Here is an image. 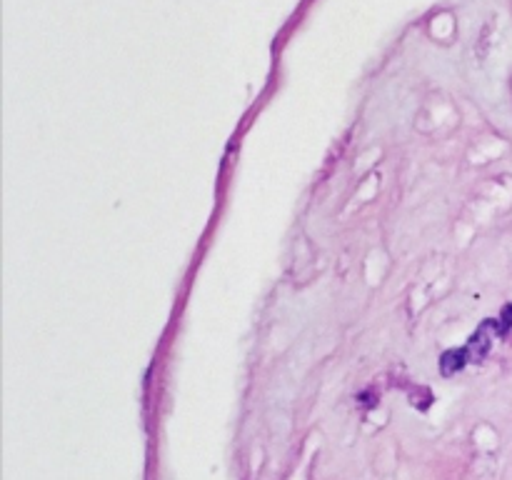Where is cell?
<instances>
[{
	"mask_svg": "<svg viewBox=\"0 0 512 480\" xmlns=\"http://www.w3.org/2000/svg\"><path fill=\"white\" fill-rule=\"evenodd\" d=\"M498 333V320H485L483 325H480L478 330H475V335L470 338V343L465 345V350H468L470 355V363H483L485 358H488L490 353V345H493V338Z\"/></svg>",
	"mask_w": 512,
	"mask_h": 480,
	"instance_id": "cell-1",
	"label": "cell"
},
{
	"mask_svg": "<svg viewBox=\"0 0 512 480\" xmlns=\"http://www.w3.org/2000/svg\"><path fill=\"white\" fill-rule=\"evenodd\" d=\"M468 363H470V355L465 348L445 350V353L440 355V373H443L445 378H450V375L460 373V370H463Z\"/></svg>",
	"mask_w": 512,
	"mask_h": 480,
	"instance_id": "cell-2",
	"label": "cell"
},
{
	"mask_svg": "<svg viewBox=\"0 0 512 480\" xmlns=\"http://www.w3.org/2000/svg\"><path fill=\"white\" fill-rule=\"evenodd\" d=\"M510 330H512V305H505L503 313H500V318H498L500 338H505V335H508Z\"/></svg>",
	"mask_w": 512,
	"mask_h": 480,
	"instance_id": "cell-3",
	"label": "cell"
}]
</instances>
